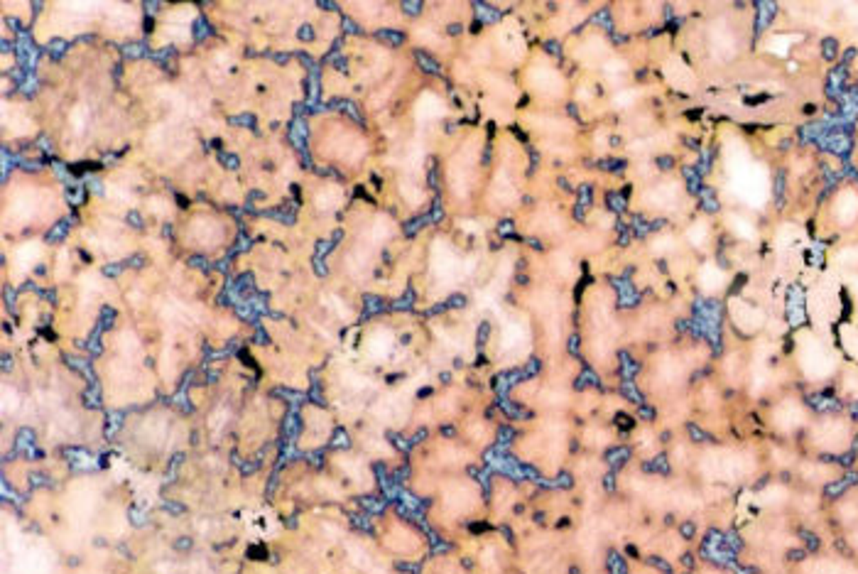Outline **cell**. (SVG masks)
I'll list each match as a JSON object with an SVG mask.
<instances>
[{
	"label": "cell",
	"instance_id": "3957f363",
	"mask_svg": "<svg viewBox=\"0 0 858 574\" xmlns=\"http://www.w3.org/2000/svg\"><path fill=\"white\" fill-rule=\"evenodd\" d=\"M856 214H858L856 194H853V191L839 194V199H836V216H839V221H841V224H851V221L856 219Z\"/></svg>",
	"mask_w": 858,
	"mask_h": 574
},
{
	"label": "cell",
	"instance_id": "6da1fadb",
	"mask_svg": "<svg viewBox=\"0 0 858 574\" xmlns=\"http://www.w3.org/2000/svg\"><path fill=\"white\" fill-rule=\"evenodd\" d=\"M817 442L824 447L826 451H841L848 447V427L841 420H826L819 425Z\"/></svg>",
	"mask_w": 858,
	"mask_h": 574
},
{
	"label": "cell",
	"instance_id": "7a4b0ae2",
	"mask_svg": "<svg viewBox=\"0 0 858 574\" xmlns=\"http://www.w3.org/2000/svg\"><path fill=\"white\" fill-rule=\"evenodd\" d=\"M804 423H807V412H804V407L800 405V403L787 400V403H782V405L775 410V425H777L780 429H785V432L802 427Z\"/></svg>",
	"mask_w": 858,
	"mask_h": 574
}]
</instances>
